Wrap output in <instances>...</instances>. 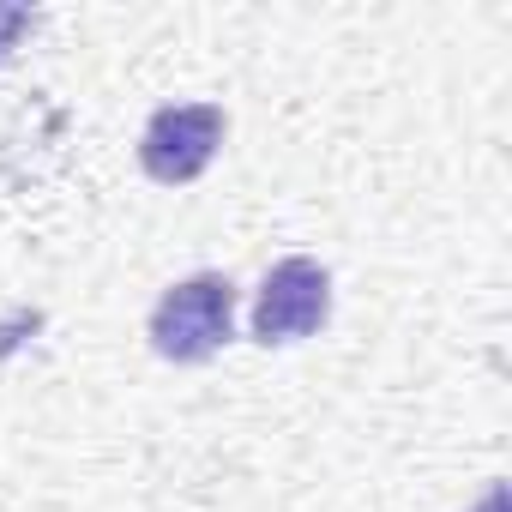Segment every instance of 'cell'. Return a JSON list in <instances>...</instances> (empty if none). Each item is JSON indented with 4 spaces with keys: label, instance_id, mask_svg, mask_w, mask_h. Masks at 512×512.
I'll use <instances>...</instances> for the list:
<instances>
[{
    "label": "cell",
    "instance_id": "4",
    "mask_svg": "<svg viewBox=\"0 0 512 512\" xmlns=\"http://www.w3.org/2000/svg\"><path fill=\"white\" fill-rule=\"evenodd\" d=\"M470 512H506V482H488V488H482V500H476Z\"/></svg>",
    "mask_w": 512,
    "mask_h": 512
},
{
    "label": "cell",
    "instance_id": "1",
    "mask_svg": "<svg viewBox=\"0 0 512 512\" xmlns=\"http://www.w3.org/2000/svg\"><path fill=\"white\" fill-rule=\"evenodd\" d=\"M145 338L163 362L175 368H199L211 362L229 338H235V284L223 272H193L181 284H169L145 320Z\"/></svg>",
    "mask_w": 512,
    "mask_h": 512
},
{
    "label": "cell",
    "instance_id": "3",
    "mask_svg": "<svg viewBox=\"0 0 512 512\" xmlns=\"http://www.w3.org/2000/svg\"><path fill=\"white\" fill-rule=\"evenodd\" d=\"M332 320V272L308 253H290L260 278L253 296V344H302Z\"/></svg>",
    "mask_w": 512,
    "mask_h": 512
},
{
    "label": "cell",
    "instance_id": "2",
    "mask_svg": "<svg viewBox=\"0 0 512 512\" xmlns=\"http://www.w3.org/2000/svg\"><path fill=\"white\" fill-rule=\"evenodd\" d=\"M229 115L217 103H163L145 133H139V169L157 187H187L211 169V157L223 151Z\"/></svg>",
    "mask_w": 512,
    "mask_h": 512
}]
</instances>
